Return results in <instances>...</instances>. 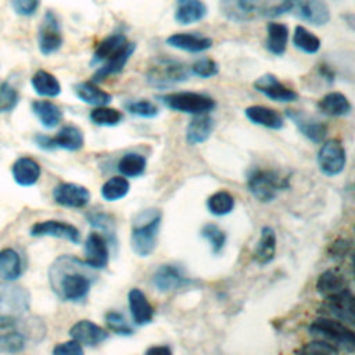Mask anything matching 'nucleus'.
Returning <instances> with one entry per match:
<instances>
[{
	"instance_id": "obj_42",
	"label": "nucleus",
	"mask_w": 355,
	"mask_h": 355,
	"mask_svg": "<svg viewBox=\"0 0 355 355\" xmlns=\"http://www.w3.org/2000/svg\"><path fill=\"white\" fill-rule=\"evenodd\" d=\"M89 118L94 125L98 126H116L123 119V114L116 108L98 105L90 111Z\"/></svg>"
},
{
	"instance_id": "obj_11",
	"label": "nucleus",
	"mask_w": 355,
	"mask_h": 355,
	"mask_svg": "<svg viewBox=\"0 0 355 355\" xmlns=\"http://www.w3.org/2000/svg\"><path fill=\"white\" fill-rule=\"evenodd\" d=\"M37 46L43 55H50L62 46V32L58 17L53 11H47L37 31Z\"/></svg>"
},
{
	"instance_id": "obj_12",
	"label": "nucleus",
	"mask_w": 355,
	"mask_h": 355,
	"mask_svg": "<svg viewBox=\"0 0 355 355\" xmlns=\"http://www.w3.org/2000/svg\"><path fill=\"white\" fill-rule=\"evenodd\" d=\"M355 298L351 288L336 294L333 297L324 298L322 304V311L324 316L337 319L345 324L355 323Z\"/></svg>"
},
{
	"instance_id": "obj_30",
	"label": "nucleus",
	"mask_w": 355,
	"mask_h": 355,
	"mask_svg": "<svg viewBox=\"0 0 355 355\" xmlns=\"http://www.w3.org/2000/svg\"><path fill=\"white\" fill-rule=\"evenodd\" d=\"M276 232L270 226H263L261 229L259 240L254 250V259L258 265H268L275 259L276 255Z\"/></svg>"
},
{
	"instance_id": "obj_22",
	"label": "nucleus",
	"mask_w": 355,
	"mask_h": 355,
	"mask_svg": "<svg viewBox=\"0 0 355 355\" xmlns=\"http://www.w3.org/2000/svg\"><path fill=\"white\" fill-rule=\"evenodd\" d=\"M349 288V280L345 270L336 266L324 270L316 280V290L323 298L333 297Z\"/></svg>"
},
{
	"instance_id": "obj_29",
	"label": "nucleus",
	"mask_w": 355,
	"mask_h": 355,
	"mask_svg": "<svg viewBox=\"0 0 355 355\" xmlns=\"http://www.w3.org/2000/svg\"><path fill=\"white\" fill-rule=\"evenodd\" d=\"M207 15V6L202 0H176L175 21L180 25L200 22Z\"/></svg>"
},
{
	"instance_id": "obj_43",
	"label": "nucleus",
	"mask_w": 355,
	"mask_h": 355,
	"mask_svg": "<svg viewBox=\"0 0 355 355\" xmlns=\"http://www.w3.org/2000/svg\"><path fill=\"white\" fill-rule=\"evenodd\" d=\"M201 237L205 239L214 254H219L226 244V233L215 223H207L201 227Z\"/></svg>"
},
{
	"instance_id": "obj_36",
	"label": "nucleus",
	"mask_w": 355,
	"mask_h": 355,
	"mask_svg": "<svg viewBox=\"0 0 355 355\" xmlns=\"http://www.w3.org/2000/svg\"><path fill=\"white\" fill-rule=\"evenodd\" d=\"M31 83L35 93L42 97H57L61 93L58 79L44 69L36 71L31 79Z\"/></svg>"
},
{
	"instance_id": "obj_21",
	"label": "nucleus",
	"mask_w": 355,
	"mask_h": 355,
	"mask_svg": "<svg viewBox=\"0 0 355 355\" xmlns=\"http://www.w3.org/2000/svg\"><path fill=\"white\" fill-rule=\"evenodd\" d=\"M69 337L78 341L80 345L96 347L108 338V333L94 322L82 319L71 326Z\"/></svg>"
},
{
	"instance_id": "obj_50",
	"label": "nucleus",
	"mask_w": 355,
	"mask_h": 355,
	"mask_svg": "<svg viewBox=\"0 0 355 355\" xmlns=\"http://www.w3.org/2000/svg\"><path fill=\"white\" fill-rule=\"evenodd\" d=\"M352 250L351 240L348 239H337L327 247V255L334 261H343L345 259Z\"/></svg>"
},
{
	"instance_id": "obj_15",
	"label": "nucleus",
	"mask_w": 355,
	"mask_h": 355,
	"mask_svg": "<svg viewBox=\"0 0 355 355\" xmlns=\"http://www.w3.org/2000/svg\"><path fill=\"white\" fill-rule=\"evenodd\" d=\"M90 197L89 189L71 182L60 183L53 190L54 202L67 208H83L89 204Z\"/></svg>"
},
{
	"instance_id": "obj_20",
	"label": "nucleus",
	"mask_w": 355,
	"mask_h": 355,
	"mask_svg": "<svg viewBox=\"0 0 355 355\" xmlns=\"http://www.w3.org/2000/svg\"><path fill=\"white\" fill-rule=\"evenodd\" d=\"M85 262L93 269H104L110 261V248L107 239L97 232L89 233L83 244Z\"/></svg>"
},
{
	"instance_id": "obj_54",
	"label": "nucleus",
	"mask_w": 355,
	"mask_h": 355,
	"mask_svg": "<svg viewBox=\"0 0 355 355\" xmlns=\"http://www.w3.org/2000/svg\"><path fill=\"white\" fill-rule=\"evenodd\" d=\"M319 72H320V75L324 78V79H327L329 82H333L334 80V72L327 67V65H320L319 67Z\"/></svg>"
},
{
	"instance_id": "obj_10",
	"label": "nucleus",
	"mask_w": 355,
	"mask_h": 355,
	"mask_svg": "<svg viewBox=\"0 0 355 355\" xmlns=\"http://www.w3.org/2000/svg\"><path fill=\"white\" fill-rule=\"evenodd\" d=\"M347 164V153L338 139L326 140L318 153L319 171L326 176L340 175Z\"/></svg>"
},
{
	"instance_id": "obj_31",
	"label": "nucleus",
	"mask_w": 355,
	"mask_h": 355,
	"mask_svg": "<svg viewBox=\"0 0 355 355\" xmlns=\"http://www.w3.org/2000/svg\"><path fill=\"white\" fill-rule=\"evenodd\" d=\"M73 93L75 96L90 105L98 107V105H107L112 101V96L103 89H100L94 82L85 80L73 85Z\"/></svg>"
},
{
	"instance_id": "obj_33",
	"label": "nucleus",
	"mask_w": 355,
	"mask_h": 355,
	"mask_svg": "<svg viewBox=\"0 0 355 355\" xmlns=\"http://www.w3.org/2000/svg\"><path fill=\"white\" fill-rule=\"evenodd\" d=\"M32 111L46 129H54L62 119L61 108L49 100H36L32 103Z\"/></svg>"
},
{
	"instance_id": "obj_25",
	"label": "nucleus",
	"mask_w": 355,
	"mask_h": 355,
	"mask_svg": "<svg viewBox=\"0 0 355 355\" xmlns=\"http://www.w3.org/2000/svg\"><path fill=\"white\" fill-rule=\"evenodd\" d=\"M214 126H215L214 118L208 112L193 115V118L186 126V141L190 146H196L207 141L212 135Z\"/></svg>"
},
{
	"instance_id": "obj_9",
	"label": "nucleus",
	"mask_w": 355,
	"mask_h": 355,
	"mask_svg": "<svg viewBox=\"0 0 355 355\" xmlns=\"http://www.w3.org/2000/svg\"><path fill=\"white\" fill-rule=\"evenodd\" d=\"M35 143L42 150H67V151H78L85 144V137L82 130L78 126L67 125L60 129L55 136H46V135H36Z\"/></svg>"
},
{
	"instance_id": "obj_34",
	"label": "nucleus",
	"mask_w": 355,
	"mask_h": 355,
	"mask_svg": "<svg viewBox=\"0 0 355 355\" xmlns=\"http://www.w3.org/2000/svg\"><path fill=\"white\" fill-rule=\"evenodd\" d=\"M22 275V259L14 248H4L0 251V279L4 282H14Z\"/></svg>"
},
{
	"instance_id": "obj_51",
	"label": "nucleus",
	"mask_w": 355,
	"mask_h": 355,
	"mask_svg": "<svg viewBox=\"0 0 355 355\" xmlns=\"http://www.w3.org/2000/svg\"><path fill=\"white\" fill-rule=\"evenodd\" d=\"M83 352L82 345L75 340L60 343L53 348L54 355H83Z\"/></svg>"
},
{
	"instance_id": "obj_7",
	"label": "nucleus",
	"mask_w": 355,
	"mask_h": 355,
	"mask_svg": "<svg viewBox=\"0 0 355 355\" xmlns=\"http://www.w3.org/2000/svg\"><path fill=\"white\" fill-rule=\"evenodd\" d=\"M158 100L169 110L183 114H205L215 108L212 97L197 92H173L158 96Z\"/></svg>"
},
{
	"instance_id": "obj_14",
	"label": "nucleus",
	"mask_w": 355,
	"mask_h": 355,
	"mask_svg": "<svg viewBox=\"0 0 355 355\" xmlns=\"http://www.w3.org/2000/svg\"><path fill=\"white\" fill-rule=\"evenodd\" d=\"M287 118L297 126L300 133H302L308 140L319 144L327 136V126L324 122L316 119L315 116L308 115L304 111L298 110H286Z\"/></svg>"
},
{
	"instance_id": "obj_37",
	"label": "nucleus",
	"mask_w": 355,
	"mask_h": 355,
	"mask_svg": "<svg viewBox=\"0 0 355 355\" xmlns=\"http://www.w3.org/2000/svg\"><path fill=\"white\" fill-rule=\"evenodd\" d=\"M147 161L144 155L137 153H128L122 155L116 164L118 172L125 178H139L144 173Z\"/></svg>"
},
{
	"instance_id": "obj_46",
	"label": "nucleus",
	"mask_w": 355,
	"mask_h": 355,
	"mask_svg": "<svg viewBox=\"0 0 355 355\" xmlns=\"http://www.w3.org/2000/svg\"><path fill=\"white\" fill-rule=\"evenodd\" d=\"M125 108L136 115V116H140V118H154L158 115V107L150 101V100H146V98H141V100H132V101H128L125 104Z\"/></svg>"
},
{
	"instance_id": "obj_53",
	"label": "nucleus",
	"mask_w": 355,
	"mask_h": 355,
	"mask_svg": "<svg viewBox=\"0 0 355 355\" xmlns=\"http://www.w3.org/2000/svg\"><path fill=\"white\" fill-rule=\"evenodd\" d=\"M147 355H171L172 349L168 345H153L146 349Z\"/></svg>"
},
{
	"instance_id": "obj_23",
	"label": "nucleus",
	"mask_w": 355,
	"mask_h": 355,
	"mask_svg": "<svg viewBox=\"0 0 355 355\" xmlns=\"http://www.w3.org/2000/svg\"><path fill=\"white\" fill-rule=\"evenodd\" d=\"M166 44L189 53H202L212 47V39L197 32H180L166 37Z\"/></svg>"
},
{
	"instance_id": "obj_40",
	"label": "nucleus",
	"mask_w": 355,
	"mask_h": 355,
	"mask_svg": "<svg viewBox=\"0 0 355 355\" xmlns=\"http://www.w3.org/2000/svg\"><path fill=\"white\" fill-rule=\"evenodd\" d=\"M207 208L215 216H225L233 211L234 198L229 191H215L207 198Z\"/></svg>"
},
{
	"instance_id": "obj_49",
	"label": "nucleus",
	"mask_w": 355,
	"mask_h": 355,
	"mask_svg": "<svg viewBox=\"0 0 355 355\" xmlns=\"http://www.w3.org/2000/svg\"><path fill=\"white\" fill-rule=\"evenodd\" d=\"M190 71H191L193 75H196L198 78L208 79V78H212V76L218 75L219 65L212 58L204 57V58H200V60L194 61L190 67Z\"/></svg>"
},
{
	"instance_id": "obj_17",
	"label": "nucleus",
	"mask_w": 355,
	"mask_h": 355,
	"mask_svg": "<svg viewBox=\"0 0 355 355\" xmlns=\"http://www.w3.org/2000/svg\"><path fill=\"white\" fill-rule=\"evenodd\" d=\"M254 89L265 97L279 103H291L298 98V93L282 83L273 73H265L257 78Z\"/></svg>"
},
{
	"instance_id": "obj_35",
	"label": "nucleus",
	"mask_w": 355,
	"mask_h": 355,
	"mask_svg": "<svg viewBox=\"0 0 355 355\" xmlns=\"http://www.w3.org/2000/svg\"><path fill=\"white\" fill-rule=\"evenodd\" d=\"M126 42H128L126 36L122 32H114V33L108 35L96 47V50L93 53V57H92V61H90V65H93V67L100 65L110 55L116 53Z\"/></svg>"
},
{
	"instance_id": "obj_38",
	"label": "nucleus",
	"mask_w": 355,
	"mask_h": 355,
	"mask_svg": "<svg viewBox=\"0 0 355 355\" xmlns=\"http://www.w3.org/2000/svg\"><path fill=\"white\" fill-rule=\"evenodd\" d=\"M293 44L306 54H315L320 49V39L302 25H297L293 33Z\"/></svg>"
},
{
	"instance_id": "obj_45",
	"label": "nucleus",
	"mask_w": 355,
	"mask_h": 355,
	"mask_svg": "<svg viewBox=\"0 0 355 355\" xmlns=\"http://www.w3.org/2000/svg\"><path fill=\"white\" fill-rule=\"evenodd\" d=\"M25 336L22 331L12 330L0 336V351L3 352H21L25 348Z\"/></svg>"
},
{
	"instance_id": "obj_19",
	"label": "nucleus",
	"mask_w": 355,
	"mask_h": 355,
	"mask_svg": "<svg viewBox=\"0 0 355 355\" xmlns=\"http://www.w3.org/2000/svg\"><path fill=\"white\" fill-rule=\"evenodd\" d=\"M135 50H136V43L126 42L116 53H114L100 64V67L96 69V72L92 76V82L97 83L112 75L119 73L125 68L129 58L133 55Z\"/></svg>"
},
{
	"instance_id": "obj_41",
	"label": "nucleus",
	"mask_w": 355,
	"mask_h": 355,
	"mask_svg": "<svg viewBox=\"0 0 355 355\" xmlns=\"http://www.w3.org/2000/svg\"><path fill=\"white\" fill-rule=\"evenodd\" d=\"M86 218L94 229L103 232V236L107 239V241L115 243V223L111 215L103 211H92L86 215Z\"/></svg>"
},
{
	"instance_id": "obj_8",
	"label": "nucleus",
	"mask_w": 355,
	"mask_h": 355,
	"mask_svg": "<svg viewBox=\"0 0 355 355\" xmlns=\"http://www.w3.org/2000/svg\"><path fill=\"white\" fill-rule=\"evenodd\" d=\"M190 76L189 68L176 60H158L146 73V79L150 85L164 89L171 85H176L187 80Z\"/></svg>"
},
{
	"instance_id": "obj_16",
	"label": "nucleus",
	"mask_w": 355,
	"mask_h": 355,
	"mask_svg": "<svg viewBox=\"0 0 355 355\" xmlns=\"http://www.w3.org/2000/svg\"><path fill=\"white\" fill-rule=\"evenodd\" d=\"M151 283L158 291L168 293L189 286L191 280L183 273V270L179 266L164 263L159 265L153 273Z\"/></svg>"
},
{
	"instance_id": "obj_26",
	"label": "nucleus",
	"mask_w": 355,
	"mask_h": 355,
	"mask_svg": "<svg viewBox=\"0 0 355 355\" xmlns=\"http://www.w3.org/2000/svg\"><path fill=\"white\" fill-rule=\"evenodd\" d=\"M11 173L14 178V182L22 187L33 186L42 173L40 165L37 161H35L31 157H19L14 161L11 166Z\"/></svg>"
},
{
	"instance_id": "obj_1",
	"label": "nucleus",
	"mask_w": 355,
	"mask_h": 355,
	"mask_svg": "<svg viewBox=\"0 0 355 355\" xmlns=\"http://www.w3.org/2000/svg\"><path fill=\"white\" fill-rule=\"evenodd\" d=\"M96 279V269L85 259L69 254L60 255L49 268L50 287L61 301L78 302L85 300Z\"/></svg>"
},
{
	"instance_id": "obj_5",
	"label": "nucleus",
	"mask_w": 355,
	"mask_h": 355,
	"mask_svg": "<svg viewBox=\"0 0 355 355\" xmlns=\"http://www.w3.org/2000/svg\"><path fill=\"white\" fill-rule=\"evenodd\" d=\"M247 187L251 196L261 202L273 201L282 190L290 187V179L272 169H252L247 178Z\"/></svg>"
},
{
	"instance_id": "obj_3",
	"label": "nucleus",
	"mask_w": 355,
	"mask_h": 355,
	"mask_svg": "<svg viewBox=\"0 0 355 355\" xmlns=\"http://www.w3.org/2000/svg\"><path fill=\"white\" fill-rule=\"evenodd\" d=\"M29 291L12 282H0V330L14 329L28 313Z\"/></svg>"
},
{
	"instance_id": "obj_32",
	"label": "nucleus",
	"mask_w": 355,
	"mask_h": 355,
	"mask_svg": "<svg viewBox=\"0 0 355 355\" xmlns=\"http://www.w3.org/2000/svg\"><path fill=\"white\" fill-rule=\"evenodd\" d=\"M268 39L265 47L275 55H283L288 43V26L282 22H269L266 26Z\"/></svg>"
},
{
	"instance_id": "obj_27",
	"label": "nucleus",
	"mask_w": 355,
	"mask_h": 355,
	"mask_svg": "<svg viewBox=\"0 0 355 355\" xmlns=\"http://www.w3.org/2000/svg\"><path fill=\"white\" fill-rule=\"evenodd\" d=\"M244 114L250 122L268 129L279 130L284 125L283 116L276 110L265 105H250L244 110Z\"/></svg>"
},
{
	"instance_id": "obj_48",
	"label": "nucleus",
	"mask_w": 355,
	"mask_h": 355,
	"mask_svg": "<svg viewBox=\"0 0 355 355\" xmlns=\"http://www.w3.org/2000/svg\"><path fill=\"white\" fill-rule=\"evenodd\" d=\"M19 101L18 92L8 82L0 85V112H11Z\"/></svg>"
},
{
	"instance_id": "obj_44",
	"label": "nucleus",
	"mask_w": 355,
	"mask_h": 355,
	"mask_svg": "<svg viewBox=\"0 0 355 355\" xmlns=\"http://www.w3.org/2000/svg\"><path fill=\"white\" fill-rule=\"evenodd\" d=\"M105 319V324L108 326V329L118 334V336H132L133 334V327L129 324V322L126 320V318L116 312V311H110L105 313L104 316Z\"/></svg>"
},
{
	"instance_id": "obj_6",
	"label": "nucleus",
	"mask_w": 355,
	"mask_h": 355,
	"mask_svg": "<svg viewBox=\"0 0 355 355\" xmlns=\"http://www.w3.org/2000/svg\"><path fill=\"white\" fill-rule=\"evenodd\" d=\"M309 333L320 340H324L338 349H344L348 352H352L355 349V334L348 324L329 318V316H322L316 320H313L309 327Z\"/></svg>"
},
{
	"instance_id": "obj_4",
	"label": "nucleus",
	"mask_w": 355,
	"mask_h": 355,
	"mask_svg": "<svg viewBox=\"0 0 355 355\" xmlns=\"http://www.w3.org/2000/svg\"><path fill=\"white\" fill-rule=\"evenodd\" d=\"M287 12L316 26L326 25L330 21V10L324 0H282L263 14L268 17H279Z\"/></svg>"
},
{
	"instance_id": "obj_13",
	"label": "nucleus",
	"mask_w": 355,
	"mask_h": 355,
	"mask_svg": "<svg viewBox=\"0 0 355 355\" xmlns=\"http://www.w3.org/2000/svg\"><path fill=\"white\" fill-rule=\"evenodd\" d=\"M29 234L33 237H55V239H62L68 240L72 244H79L80 243V232L76 226L62 222V220H42L36 222L31 230Z\"/></svg>"
},
{
	"instance_id": "obj_2",
	"label": "nucleus",
	"mask_w": 355,
	"mask_h": 355,
	"mask_svg": "<svg viewBox=\"0 0 355 355\" xmlns=\"http://www.w3.org/2000/svg\"><path fill=\"white\" fill-rule=\"evenodd\" d=\"M161 219L162 214L155 208L143 209L135 215L130 230V247L137 257L146 258L155 250Z\"/></svg>"
},
{
	"instance_id": "obj_47",
	"label": "nucleus",
	"mask_w": 355,
	"mask_h": 355,
	"mask_svg": "<svg viewBox=\"0 0 355 355\" xmlns=\"http://www.w3.org/2000/svg\"><path fill=\"white\" fill-rule=\"evenodd\" d=\"M295 354H316V355H333V354H338L340 349L337 347H334L333 344L324 341V340H315L311 343L304 344L302 347L297 348L294 351Z\"/></svg>"
},
{
	"instance_id": "obj_24",
	"label": "nucleus",
	"mask_w": 355,
	"mask_h": 355,
	"mask_svg": "<svg viewBox=\"0 0 355 355\" xmlns=\"http://www.w3.org/2000/svg\"><path fill=\"white\" fill-rule=\"evenodd\" d=\"M128 304H129V311L135 324L144 326L153 322L154 312H155L154 306L150 304L146 294L140 288L133 287L129 290Z\"/></svg>"
},
{
	"instance_id": "obj_18",
	"label": "nucleus",
	"mask_w": 355,
	"mask_h": 355,
	"mask_svg": "<svg viewBox=\"0 0 355 355\" xmlns=\"http://www.w3.org/2000/svg\"><path fill=\"white\" fill-rule=\"evenodd\" d=\"M219 11L232 22H247L261 12V0H219Z\"/></svg>"
},
{
	"instance_id": "obj_28",
	"label": "nucleus",
	"mask_w": 355,
	"mask_h": 355,
	"mask_svg": "<svg viewBox=\"0 0 355 355\" xmlns=\"http://www.w3.org/2000/svg\"><path fill=\"white\" fill-rule=\"evenodd\" d=\"M316 107L322 114L327 116H334V118L347 116L348 114H351V110H352V105L348 97L340 92H330L324 94L318 101Z\"/></svg>"
},
{
	"instance_id": "obj_39",
	"label": "nucleus",
	"mask_w": 355,
	"mask_h": 355,
	"mask_svg": "<svg viewBox=\"0 0 355 355\" xmlns=\"http://www.w3.org/2000/svg\"><path fill=\"white\" fill-rule=\"evenodd\" d=\"M130 184L125 176H112L101 186V197L105 201H118L129 193Z\"/></svg>"
},
{
	"instance_id": "obj_52",
	"label": "nucleus",
	"mask_w": 355,
	"mask_h": 355,
	"mask_svg": "<svg viewBox=\"0 0 355 355\" xmlns=\"http://www.w3.org/2000/svg\"><path fill=\"white\" fill-rule=\"evenodd\" d=\"M11 4L17 14L29 17L36 12L39 7V0H11Z\"/></svg>"
}]
</instances>
